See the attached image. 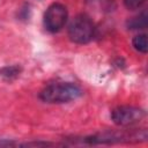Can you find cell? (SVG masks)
I'll return each mask as SVG.
<instances>
[{
  "mask_svg": "<svg viewBox=\"0 0 148 148\" xmlns=\"http://www.w3.org/2000/svg\"><path fill=\"white\" fill-rule=\"evenodd\" d=\"M124 5L127 9L130 10H135L139 9L140 7H142V5L146 2V0H123Z\"/></svg>",
  "mask_w": 148,
  "mask_h": 148,
  "instance_id": "9",
  "label": "cell"
},
{
  "mask_svg": "<svg viewBox=\"0 0 148 148\" xmlns=\"http://www.w3.org/2000/svg\"><path fill=\"white\" fill-rule=\"evenodd\" d=\"M148 23V17H147V12L143 10L142 13H140L139 15L130 18L126 22V25L128 29L131 30H136V29H143L147 27Z\"/></svg>",
  "mask_w": 148,
  "mask_h": 148,
  "instance_id": "5",
  "label": "cell"
},
{
  "mask_svg": "<svg viewBox=\"0 0 148 148\" xmlns=\"http://www.w3.org/2000/svg\"><path fill=\"white\" fill-rule=\"evenodd\" d=\"M22 72V67L18 65H9L0 68V77L6 81H13L20 76Z\"/></svg>",
  "mask_w": 148,
  "mask_h": 148,
  "instance_id": "6",
  "label": "cell"
},
{
  "mask_svg": "<svg viewBox=\"0 0 148 148\" xmlns=\"http://www.w3.org/2000/svg\"><path fill=\"white\" fill-rule=\"evenodd\" d=\"M96 35V25L87 14L76 15L68 25V38L75 44H88Z\"/></svg>",
  "mask_w": 148,
  "mask_h": 148,
  "instance_id": "2",
  "label": "cell"
},
{
  "mask_svg": "<svg viewBox=\"0 0 148 148\" xmlns=\"http://www.w3.org/2000/svg\"><path fill=\"white\" fill-rule=\"evenodd\" d=\"M82 95L80 87L72 82H54L44 87L39 92V98L50 104H62L77 99Z\"/></svg>",
  "mask_w": 148,
  "mask_h": 148,
  "instance_id": "1",
  "label": "cell"
},
{
  "mask_svg": "<svg viewBox=\"0 0 148 148\" xmlns=\"http://www.w3.org/2000/svg\"><path fill=\"white\" fill-rule=\"evenodd\" d=\"M67 18H68V12L66 6L59 2H53L46 8L44 13L43 24L49 32L56 34L65 27Z\"/></svg>",
  "mask_w": 148,
  "mask_h": 148,
  "instance_id": "3",
  "label": "cell"
},
{
  "mask_svg": "<svg viewBox=\"0 0 148 148\" xmlns=\"http://www.w3.org/2000/svg\"><path fill=\"white\" fill-rule=\"evenodd\" d=\"M145 116L146 112L142 109L132 105H120L111 111V120L118 126L134 125L142 120Z\"/></svg>",
  "mask_w": 148,
  "mask_h": 148,
  "instance_id": "4",
  "label": "cell"
},
{
  "mask_svg": "<svg viewBox=\"0 0 148 148\" xmlns=\"http://www.w3.org/2000/svg\"><path fill=\"white\" fill-rule=\"evenodd\" d=\"M87 5H91L92 8L101 12H111L116 7L113 0H87Z\"/></svg>",
  "mask_w": 148,
  "mask_h": 148,
  "instance_id": "7",
  "label": "cell"
},
{
  "mask_svg": "<svg viewBox=\"0 0 148 148\" xmlns=\"http://www.w3.org/2000/svg\"><path fill=\"white\" fill-rule=\"evenodd\" d=\"M132 45H133V47H134L138 52L146 54L147 51H148L147 35H146V34H140V35L134 36L133 39H132Z\"/></svg>",
  "mask_w": 148,
  "mask_h": 148,
  "instance_id": "8",
  "label": "cell"
}]
</instances>
